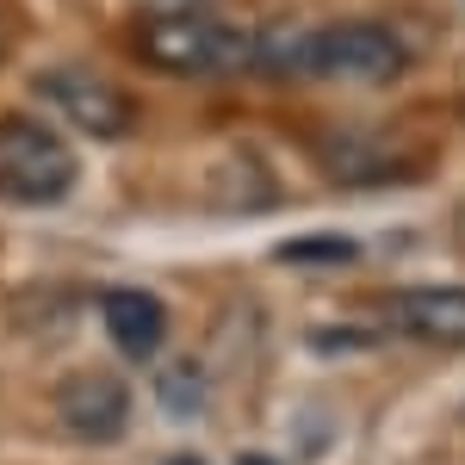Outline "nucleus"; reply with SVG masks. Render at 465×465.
I'll return each instance as SVG.
<instances>
[{"mask_svg": "<svg viewBox=\"0 0 465 465\" xmlns=\"http://www.w3.org/2000/svg\"><path fill=\"white\" fill-rule=\"evenodd\" d=\"M385 329L422 348H465V286H403L385 298Z\"/></svg>", "mask_w": 465, "mask_h": 465, "instance_id": "5", "label": "nucleus"}, {"mask_svg": "<svg viewBox=\"0 0 465 465\" xmlns=\"http://www.w3.org/2000/svg\"><path fill=\"white\" fill-rule=\"evenodd\" d=\"M199 6H212V0H143V13H199Z\"/></svg>", "mask_w": 465, "mask_h": 465, "instance_id": "10", "label": "nucleus"}, {"mask_svg": "<svg viewBox=\"0 0 465 465\" xmlns=\"http://www.w3.org/2000/svg\"><path fill=\"white\" fill-rule=\"evenodd\" d=\"M242 465H267V460H242Z\"/></svg>", "mask_w": 465, "mask_h": 465, "instance_id": "13", "label": "nucleus"}, {"mask_svg": "<svg viewBox=\"0 0 465 465\" xmlns=\"http://www.w3.org/2000/svg\"><path fill=\"white\" fill-rule=\"evenodd\" d=\"M453 242H460V254H465V212H453Z\"/></svg>", "mask_w": 465, "mask_h": 465, "instance_id": "11", "label": "nucleus"}, {"mask_svg": "<svg viewBox=\"0 0 465 465\" xmlns=\"http://www.w3.org/2000/svg\"><path fill=\"white\" fill-rule=\"evenodd\" d=\"M56 416L74 440H118L131 422V385L112 372H69L56 385Z\"/></svg>", "mask_w": 465, "mask_h": 465, "instance_id": "6", "label": "nucleus"}, {"mask_svg": "<svg viewBox=\"0 0 465 465\" xmlns=\"http://www.w3.org/2000/svg\"><path fill=\"white\" fill-rule=\"evenodd\" d=\"M162 403L199 410V403H205V391H199V366H174V379H162Z\"/></svg>", "mask_w": 465, "mask_h": 465, "instance_id": "8", "label": "nucleus"}, {"mask_svg": "<svg viewBox=\"0 0 465 465\" xmlns=\"http://www.w3.org/2000/svg\"><path fill=\"white\" fill-rule=\"evenodd\" d=\"M286 261H354V242H341V236H317V242H286Z\"/></svg>", "mask_w": 465, "mask_h": 465, "instance_id": "9", "label": "nucleus"}, {"mask_svg": "<svg viewBox=\"0 0 465 465\" xmlns=\"http://www.w3.org/2000/svg\"><path fill=\"white\" fill-rule=\"evenodd\" d=\"M37 94L69 118V131L94 137V143H118V137H131V124H137L131 94L112 87L106 74L81 69V63H56V69H44V74H37Z\"/></svg>", "mask_w": 465, "mask_h": 465, "instance_id": "3", "label": "nucleus"}, {"mask_svg": "<svg viewBox=\"0 0 465 465\" xmlns=\"http://www.w3.org/2000/svg\"><path fill=\"white\" fill-rule=\"evenodd\" d=\"M131 56L155 74H236L254 69V32L199 13H137Z\"/></svg>", "mask_w": 465, "mask_h": 465, "instance_id": "1", "label": "nucleus"}, {"mask_svg": "<svg viewBox=\"0 0 465 465\" xmlns=\"http://www.w3.org/2000/svg\"><path fill=\"white\" fill-rule=\"evenodd\" d=\"M416 149L397 143L391 131H329L317 137V168L335 186H391V180L416 174Z\"/></svg>", "mask_w": 465, "mask_h": 465, "instance_id": "4", "label": "nucleus"}, {"mask_svg": "<svg viewBox=\"0 0 465 465\" xmlns=\"http://www.w3.org/2000/svg\"><path fill=\"white\" fill-rule=\"evenodd\" d=\"M100 317H106V335L118 341V354L131 360H149L162 348V335H168V311H162V298H149L137 286H118L100 298Z\"/></svg>", "mask_w": 465, "mask_h": 465, "instance_id": "7", "label": "nucleus"}, {"mask_svg": "<svg viewBox=\"0 0 465 465\" xmlns=\"http://www.w3.org/2000/svg\"><path fill=\"white\" fill-rule=\"evenodd\" d=\"M74 149L37 118H0V199L63 205L74 193Z\"/></svg>", "mask_w": 465, "mask_h": 465, "instance_id": "2", "label": "nucleus"}, {"mask_svg": "<svg viewBox=\"0 0 465 465\" xmlns=\"http://www.w3.org/2000/svg\"><path fill=\"white\" fill-rule=\"evenodd\" d=\"M168 465H199V460H168Z\"/></svg>", "mask_w": 465, "mask_h": 465, "instance_id": "12", "label": "nucleus"}]
</instances>
